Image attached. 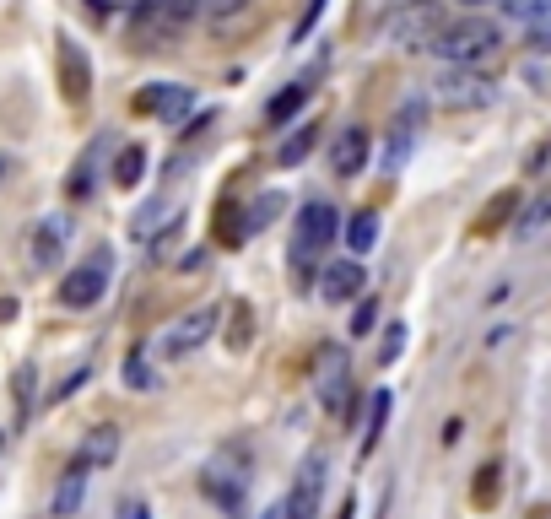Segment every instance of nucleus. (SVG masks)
Here are the masks:
<instances>
[{
	"mask_svg": "<svg viewBox=\"0 0 551 519\" xmlns=\"http://www.w3.org/2000/svg\"><path fill=\"white\" fill-rule=\"evenodd\" d=\"M438 60H449L454 71H476V65H487L497 49H503V33H497V22L487 17H460V22H443L433 44Z\"/></svg>",
	"mask_w": 551,
	"mask_h": 519,
	"instance_id": "nucleus-1",
	"label": "nucleus"
},
{
	"mask_svg": "<svg viewBox=\"0 0 551 519\" xmlns=\"http://www.w3.org/2000/svg\"><path fill=\"white\" fill-rule=\"evenodd\" d=\"M341 233V211L325 206V201H314V206H303V217H298V238H292V260H298V282H308L314 276V265L319 255L330 249V238Z\"/></svg>",
	"mask_w": 551,
	"mask_h": 519,
	"instance_id": "nucleus-2",
	"label": "nucleus"
},
{
	"mask_svg": "<svg viewBox=\"0 0 551 519\" xmlns=\"http://www.w3.org/2000/svg\"><path fill=\"white\" fill-rule=\"evenodd\" d=\"M427 98L438 103V109H449V114H476V109H487V103L497 98V82L487 71H443L438 82H433V92Z\"/></svg>",
	"mask_w": 551,
	"mask_h": 519,
	"instance_id": "nucleus-3",
	"label": "nucleus"
},
{
	"mask_svg": "<svg viewBox=\"0 0 551 519\" xmlns=\"http://www.w3.org/2000/svg\"><path fill=\"white\" fill-rule=\"evenodd\" d=\"M314 390H319V406L325 411H346V401H352V363H346V346H335V341L319 346Z\"/></svg>",
	"mask_w": 551,
	"mask_h": 519,
	"instance_id": "nucleus-4",
	"label": "nucleus"
},
{
	"mask_svg": "<svg viewBox=\"0 0 551 519\" xmlns=\"http://www.w3.org/2000/svg\"><path fill=\"white\" fill-rule=\"evenodd\" d=\"M173 38H179V22H173V11L163 6V0H141V6L130 11V49L157 55V49H168Z\"/></svg>",
	"mask_w": 551,
	"mask_h": 519,
	"instance_id": "nucleus-5",
	"label": "nucleus"
},
{
	"mask_svg": "<svg viewBox=\"0 0 551 519\" xmlns=\"http://www.w3.org/2000/svg\"><path fill=\"white\" fill-rule=\"evenodd\" d=\"M109 271H114V265H109V249H98L87 265H76V271L60 282V303H65V309H92V303L109 292Z\"/></svg>",
	"mask_w": 551,
	"mask_h": 519,
	"instance_id": "nucleus-6",
	"label": "nucleus"
},
{
	"mask_svg": "<svg viewBox=\"0 0 551 519\" xmlns=\"http://www.w3.org/2000/svg\"><path fill=\"white\" fill-rule=\"evenodd\" d=\"M211 330H217V309L206 303V309H190V314L173 319L163 336H157V352H163V357H190L195 346L211 341Z\"/></svg>",
	"mask_w": 551,
	"mask_h": 519,
	"instance_id": "nucleus-7",
	"label": "nucleus"
},
{
	"mask_svg": "<svg viewBox=\"0 0 551 519\" xmlns=\"http://www.w3.org/2000/svg\"><path fill=\"white\" fill-rule=\"evenodd\" d=\"M244 482H249L244 449H227V455L206 465V498H217L227 514H238V503H244Z\"/></svg>",
	"mask_w": 551,
	"mask_h": 519,
	"instance_id": "nucleus-8",
	"label": "nucleus"
},
{
	"mask_svg": "<svg viewBox=\"0 0 551 519\" xmlns=\"http://www.w3.org/2000/svg\"><path fill=\"white\" fill-rule=\"evenodd\" d=\"M438 28H443V6H438V0H411L400 17H389V38L406 44V49H427L438 38Z\"/></svg>",
	"mask_w": 551,
	"mask_h": 519,
	"instance_id": "nucleus-9",
	"label": "nucleus"
},
{
	"mask_svg": "<svg viewBox=\"0 0 551 519\" xmlns=\"http://www.w3.org/2000/svg\"><path fill=\"white\" fill-rule=\"evenodd\" d=\"M136 109H141V114L168 119V125H179V119L195 109V92H190V87H179V82H152V87H146L141 98H136Z\"/></svg>",
	"mask_w": 551,
	"mask_h": 519,
	"instance_id": "nucleus-10",
	"label": "nucleus"
},
{
	"mask_svg": "<svg viewBox=\"0 0 551 519\" xmlns=\"http://www.w3.org/2000/svg\"><path fill=\"white\" fill-rule=\"evenodd\" d=\"M319 492H325V455H308L303 471H298V487H292V498L281 503L287 519H314L319 514Z\"/></svg>",
	"mask_w": 551,
	"mask_h": 519,
	"instance_id": "nucleus-11",
	"label": "nucleus"
},
{
	"mask_svg": "<svg viewBox=\"0 0 551 519\" xmlns=\"http://www.w3.org/2000/svg\"><path fill=\"white\" fill-rule=\"evenodd\" d=\"M179 228V211H173V201H146L136 217H130V244L141 249H157L163 244V233Z\"/></svg>",
	"mask_w": 551,
	"mask_h": 519,
	"instance_id": "nucleus-12",
	"label": "nucleus"
},
{
	"mask_svg": "<svg viewBox=\"0 0 551 519\" xmlns=\"http://www.w3.org/2000/svg\"><path fill=\"white\" fill-rule=\"evenodd\" d=\"M362 287H368V271H362V260H330L325 276H319V292H325V303H352Z\"/></svg>",
	"mask_w": 551,
	"mask_h": 519,
	"instance_id": "nucleus-13",
	"label": "nucleus"
},
{
	"mask_svg": "<svg viewBox=\"0 0 551 519\" xmlns=\"http://www.w3.org/2000/svg\"><path fill=\"white\" fill-rule=\"evenodd\" d=\"M368 168V130H341L330 146V173H341V179H352V173Z\"/></svg>",
	"mask_w": 551,
	"mask_h": 519,
	"instance_id": "nucleus-14",
	"label": "nucleus"
},
{
	"mask_svg": "<svg viewBox=\"0 0 551 519\" xmlns=\"http://www.w3.org/2000/svg\"><path fill=\"white\" fill-rule=\"evenodd\" d=\"M60 87H65V103H82L92 92V71H87L82 49H76L71 38H60Z\"/></svg>",
	"mask_w": 551,
	"mask_h": 519,
	"instance_id": "nucleus-15",
	"label": "nucleus"
},
{
	"mask_svg": "<svg viewBox=\"0 0 551 519\" xmlns=\"http://www.w3.org/2000/svg\"><path fill=\"white\" fill-rule=\"evenodd\" d=\"M65 217H44L33 228V265L38 271H49V265H60V255H65Z\"/></svg>",
	"mask_w": 551,
	"mask_h": 519,
	"instance_id": "nucleus-16",
	"label": "nucleus"
},
{
	"mask_svg": "<svg viewBox=\"0 0 551 519\" xmlns=\"http://www.w3.org/2000/svg\"><path fill=\"white\" fill-rule=\"evenodd\" d=\"M82 498H87V465L76 460L71 471L60 476V487H55V503H49V514H55V519H71L76 509H82Z\"/></svg>",
	"mask_w": 551,
	"mask_h": 519,
	"instance_id": "nucleus-17",
	"label": "nucleus"
},
{
	"mask_svg": "<svg viewBox=\"0 0 551 519\" xmlns=\"http://www.w3.org/2000/svg\"><path fill=\"white\" fill-rule=\"evenodd\" d=\"M114 455H119V428H114V422H98V428L82 438V465H87V471H98V465H109Z\"/></svg>",
	"mask_w": 551,
	"mask_h": 519,
	"instance_id": "nucleus-18",
	"label": "nucleus"
},
{
	"mask_svg": "<svg viewBox=\"0 0 551 519\" xmlns=\"http://www.w3.org/2000/svg\"><path fill=\"white\" fill-rule=\"evenodd\" d=\"M546 228H551V190H541V195H535V201L519 211V222H514V233L524 238V244H530V238H541Z\"/></svg>",
	"mask_w": 551,
	"mask_h": 519,
	"instance_id": "nucleus-19",
	"label": "nucleus"
},
{
	"mask_svg": "<svg viewBox=\"0 0 551 519\" xmlns=\"http://www.w3.org/2000/svg\"><path fill=\"white\" fill-rule=\"evenodd\" d=\"M249 336H254V314H249L244 298H233V303H227V346H233V352H244Z\"/></svg>",
	"mask_w": 551,
	"mask_h": 519,
	"instance_id": "nucleus-20",
	"label": "nucleus"
},
{
	"mask_svg": "<svg viewBox=\"0 0 551 519\" xmlns=\"http://www.w3.org/2000/svg\"><path fill=\"white\" fill-rule=\"evenodd\" d=\"M281 206H287V195H260V201H254L249 211H244V222H238V233H260V228H271V222H276V211Z\"/></svg>",
	"mask_w": 551,
	"mask_h": 519,
	"instance_id": "nucleus-21",
	"label": "nucleus"
},
{
	"mask_svg": "<svg viewBox=\"0 0 551 519\" xmlns=\"http://www.w3.org/2000/svg\"><path fill=\"white\" fill-rule=\"evenodd\" d=\"M141 173H146V146L130 141L125 152L114 157V184H119V190H130V184H141Z\"/></svg>",
	"mask_w": 551,
	"mask_h": 519,
	"instance_id": "nucleus-22",
	"label": "nucleus"
},
{
	"mask_svg": "<svg viewBox=\"0 0 551 519\" xmlns=\"http://www.w3.org/2000/svg\"><path fill=\"white\" fill-rule=\"evenodd\" d=\"M314 141H319V130H314V125H298V130H292L287 141H281L276 163H287V168H292V163H303V157L314 152Z\"/></svg>",
	"mask_w": 551,
	"mask_h": 519,
	"instance_id": "nucleus-23",
	"label": "nucleus"
},
{
	"mask_svg": "<svg viewBox=\"0 0 551 519\" xmlns=\"http://www.w3.org/2000/svg\"><path fill=\"white\" fill-rule=\"evenodd\" d=\"M497 492H503V471L497 465H481L476 471V487H470V498H476V509H492Z\"/></svg>",
	"mask_w": 551,
	"mask_h": 519,
	"instance_id": "nucleus-24",
	"label": "nucleus"
},
{
	"mask_svg": "<svg viewBox=\"0 0 551 519\" xmlns=\"http://www.w3.org/2000/svg\"><path fill=\"white\" fill-rule=\"evenodd\" d=\"M503 11H508L514 22H530V28L551 22V0H503Z\"/></svg>",
	"mask_w": 551,
	"mask_h": 519,
	"instance_id": "nucleus-25",
	"label": "nucleus"
},
{
	"mask_svg": "<svg viewBox=\"0 0 551 519\" xmlns=\"http://www.w3.org/2000/svg\"><path fill=\"white\" fill-rule=\"evenodd\" d=\"M373 238H379V217H373V211H357L352 228H346V244L362 255V249H373Z\"/></svg>",
	"mask_w": 551,
	"mask_h": 519,
	"instance_id": "nucleus-26",
	"label": "nucleus"
},
{
	"mask_svg": "<svg viewBox=\"0 0 551 519\" xmlns=\"http://www.w3.org/2000/svg\"><path fill=\"white\" fill-rule=\"evenodd\" d=\"M125 384L130 390H157V374H152V363H146V352L125 357Z\"/></svg>",
	"mask_w": 551,
	"mask_h": 519,
	"instance_id": "nucleus-27",
	"label": "nucleus"
},
{
	"mask_svg": "<svg viewBox=\"0 0 551 519\" xmlns=\"http://www.w3.org/2000/svg\"><path fill=\"white\" fill-rule=\"evenodd\" d=\"M384 417H389V395H373V411H368V433H362V455H373V449H379Z\"/></svg>",
	"mask_w": 551,
	"mask_h": 519,
	"instance_id": "nucleus-28",
	"label": "nucleus"
},
{
	"mask_svg": "<svg viewBox=\"0 0 551 519\" xmlns=\"http://www.w3.org/2000/svg\"><path fill=\"white\" fill-rule=\"evenodd\" d=\"M514 206H519V195H514V190H503V195H497V201H492L487 211H481V222H476V228H481V233L503 228V222H508V211H514Z\"/></svg>",
	"mask_w": 551,
	"mask_h": 519,
	"instance_id": "nucleus-29",
	"label": "nucleus"
},
{
	"mask_svg": "<svg viewBox=\"0 0 551 519\" xmlns=\"http://www.w3.org/2000/svg\"><path fill=\"white\" fill-rule=\"evenodd\" d=\"M303 98H308V87H287V92H281L271 109H265V114H271V125H287V119L303 109Z\"/></svg>",
	"mask_w": 551,
	"mask_h": 519,
	"instance_id": "nucleus-30",
	"label": "nucleus"
},
{
	"mask_svg": "<svg viewBox=\"0 0 551 519\" xmlns=\"http://www.w3.org/2000/svg\"><path fill=\"white\" fill-rule=\"evenodd\" d=\"M524 173H530L535 184H551V141L530 146V157H524Z\"/></svg>",
	"mask_w": 551,
	"mask_h": 519,
	"instance_id": "nucleus-31",
	"label": "nucleus"
},
{
	"mask_svg": "<svg viewBox=\"0 0 551 519\" xmlns=\"http://www.w3.org/2000/svg\"><path fill=\"white\" fill-rule=\"evenodd\" d=\"M400 346H406V325L395 319V325L384 330V341H379V363H395V357H400Z\"/></svg>",
	"mask_w": 551,
	"mask_h": 519,
	"instance_id": "nucleus-32",
	"label": "nucleus"
},
{
	"mask_svg": "<svg viewBox=\"0 0 551 519\" xmlns=\"http://www.w3.org/2000/svg\"><path fill=\"white\" fill-rule=\"evenodd\" d=\"M163 6L173 11V22H179V28H184V22H195V17H206V0H163Z\"/></svg>",
	"mask_w": 551,
	"mask_h": 519,
	"instance_id": "nucleus-33",
	"label": "nucleus"
},
{
	"mask_svg": "<svg viewBox=\"0 0 551 519\" xmlns=\"http://www.w3.org/2000/svg\"><path fill=\"white\" fill-rule=\"evenodd\" d=\"M254 0H206V17H238V11H249Z\"/></svg>",
	"mask_w": 551,
	"mask_h": 519,
	"instance_id": "nucleus-34",
	"label": "nucleus"
},
{
	"mask_svg": "<svg viewBox=\"0 0 551 519\" xmlns=\"http://www.w3.org/2000/svg\"><path fill=\"white\" fill-rule=\"evenodd\" d=\"M119 519H152V514H146L141 498H125V503H119Z\"/></svg>",
	"mask_w": 551,
	"mask_h": 519,
	"instance_id": "nucleus-35",
	"label": "nucleus"
},
{
	"mask_svg": "<svg viewBox=\"0 0 551 519\" xmlns=\"http://www.w3.org/2000/svg\"><path fill=\"white\" fill-rule=\"evenodd\" d=\"M530 49H535V55H551V22H546V28H535V33H530Z\"/></svg>",
	"mask_w": 551,
	"mask_h": 519,
	"instance_id": "nucleus-36",
	"label": "nucleus"
},
{
	"mask_svg": "<svg viewBox=\"0 0 551 519\" xmlns=\"http://www.w3.org/2000/svg\"><path fill=\"white\" fill-rule=\"evenodd\" d=\"M368 325H373V303H362V309H357V319H352V330L362 336V330H368Z\"/></svg>",
	"mask_w": 551,
	"mask_h": 519,
	"instance_id": "nucleus-37",
	"label": "nucleus"
},
{
	"mask_svg": "<svg viewBox=\"0 0 551 519\" xmlns=\"http://www.w3.org/2000/svg\"><path fill=\"white\" fill-rule=\"evenodd\" d=\"M460 6H470V11H481V6H503V0H460Z\"/></svg>",
	"mask_w": 551,
	"mask_h": 519,
	"instance_id": "nucleus-38",
	"label": "nucleus"
},
{
	"mask_svg": "<svg viewBox=\"0 0 551 519\" xmlns=\"http://www.w3.org/2000/svg\"><path fill=\"white\" fill-rule=\"evenodd\" d=\"M524 519H551V509H546V503H541V509H530V514H524Z\"/></svg>",
	"mask_w": 551,
	"mask_h": 519,
	"instance_id": "nucleus-39",
	"label": "nucleus"
},
{
	"mask_svg": "<svg viewBox=\"0 0 551 519\" xmlns=\"http://www.w3.org/2000/svg\"><path fill=\"white\" fill-rule=\"evenodd\" d=\"M260 519H287V509H265Z\"/></svg>",
	"mask_w": 551,
	"mask_h": 519,
	"instance_id": "nucleus-40",
	"label": "nucleus"
},
{
	"mask_svg": "<svg viewBox=\"0 0 551 519\" xmlns=\"http://www.w3.org/2000/svg\"><path fill=\"white\" fill-rule=\"evenodd\" d=\"M0 449H6V433H0Z\"/></svg>",
	"mask_w": 551,
	"mask_h": 519,
	"instance_id": "nucleus-41",
	"label": "nucleus"
},
{
	"mask_svg": "<svg viewBox=\"0 0 551 519\" xmlns=\"http://www.w3.org/2000/svg\"><path fill=\"white\" fill-rule=\"evenodd\" d=\"M0 173H6V163H0Z\"/></svg>",
	"mask_w": 551,
	"mask_h": 519,
	"instance_id": "nucleus-42",
	"label": "nucleus"
}]
</instances>
